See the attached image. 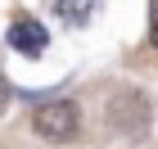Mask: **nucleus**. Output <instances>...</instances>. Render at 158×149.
Segmentation results:
<instances>
[{
    "mask_svg": "<svg viewBox=\"0 0 158 149\" xmlns=\"http://www.w3.org/2000/svg\"><path fill=\"white\" fill-rule=\"evenodd\" d=\"M32 131L41 140H50V145H68L81 131V109L73 99H45V104L32 109Z\"/></svg>",
    "mask_w": 158,
    "mask_h": 149,
    "instance_id": "f257e3e1",
    "label": "nucleus"
},
{
    "mask_svg": "<svg viewBox=\"0 0 158 149\" xmlns=\"http://www.w3.org/2000/svg\"><path fill=\"white\" fill-rule=\"evenodd\" d=\"M113 126H118L122 136H135V131H145V126H149L145 95H131V90H122V95L113 99Z\"/></svg>",
    "mask_w": 158,
    "mask_h": 149,
    "instance_id": "f03ea898",
    "label": "nucleus"
},
{
    "mask_svg": "<svg viewBox=\"0 0 158 149\" xmlns=\"http://www.w3.org/2000/svg\"><path fill=\"white\" fill-rule=\"evenodd\" d=\"M9 41L23 50V54H41V50H45V32H41V23H32V18H18L14 32H9Z\"/></svg>",
    "mask_w": 158,
    "mask_h": 149,
    "instance_id": "7ed1b4c3",
    "label": "nucleus"
},
{
    "mask_svg": "<svg viewBox=\"0 0 158 149\" xmlns=\"http://www.w3.org/2000/svg\"><path fill=\"white\" fill-rule=\"evenodd\" d=\"M90 9H95V0H54V14L63 23H86Z\"/></svg>",
    "mask_w": 158,
    "mask_h": 149,
    "instance_id": "20e7f679",
    "label": "nucleus"
},
{
    "mask_svg": "<svg viewBox=\"0 0 158 149\" xmlns=\"http://www.w3.org/2000/svg\"><path fill=\"white\" fill-rule=\"evenodd\" d=\"M149 41L158 45V0H149Z\"/></svg>",
    "mask_w": 158,
    "mask_h": 149,
    "instance_id": "39448f33",
    "label": "nucleus"
},
{
    "mask_svg": "<svg viewBox=\"0 0 158 149\" xmlns=\"http://www.w3.org/2000/svg\"><path fill=\"white\" fill-rule=\"evenodd\" d=\"M0 95H5V77H0Z\"/></svg>",
    "mask_w": 158,
    "mask_h": 149,
    "instance_id": "423d86ee",
    "label": "nucleus"
}]
</instances>
